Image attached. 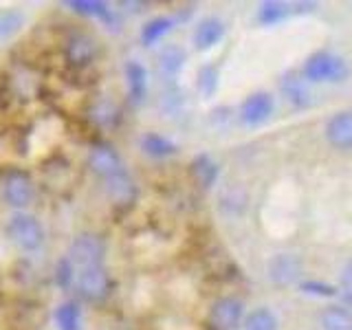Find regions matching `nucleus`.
<instances>
[{"instance_id": "1", "label": "nucleus", "mask_w": 352, "mask_h": 330, "mask_svg": "<svg viewBox=\"0 0 352 330\" xmlns=\"http://www.w3.org/2000/svg\"><path fill=\"white\" fill-rule=\"evenodd\" d=\"M88 168L104 183V190L115 205L126 207L130 203H135L137 198L135 179L130 176L128 168L113 146H108V143L95 146L91 154H88Z\"/></svg>"}, {"instance_id": "2", "label": "nucleus", "mask_w": 352, "mask_h": 330, "mask_svg": "<svg viewBox=\"0 0 352 330\" xmlns=\"http://www.w3.org/2000/svg\"><path fill=\"white\" fill-rule=\"evenodd\" d=\"M302 75L306 82H326V84H337V82H346L350 75V66L348 62L337 53L330 51H319L313 53L302 66Z\"/></svg>"}, {"instance_id": "3", "label": "nucleus", "mask_w": 352, "mask_h": 330, "mask_svg": "<svg viewBox=\"0 0 352 330\" xmlns=\"http://www.w3.org/2000/svg\"><path fill=\"white\" fill-rule=\"evenodd\" d=\"M66 258H69L75 267V273H80L84 269H93V267H104L106 242L95 234H82L71 242Z\"/></svg>"}, {"instance_id": "4", "label": "nucleus", "mask_w": 352, "mask_h": 330, "mask_svg": "<svg viewBox=\"0 0 352 330\" xmlns=\"http://www.w3.org/2000/svg\"><path fill=\"white\" fill-rule=\"evenodd\" d=\"M7 236L22 251H38L44 245V227L31 214H14L7 223Z\"/></svg>"}, {"instance_id": "5", "label": "nucleus", "mask_w": 352, "mask_h": 330, "mask_svg": "<svg viewBox=\"0 0 352 330\" xmlns=\"http://www.w3.org/2000/svg\"><path fill=\"white\" fill-rule=\"evenodd\" d=\"M245 324V304L240 297L227 295L214 302L209 311V326L214 330H238Z\"/></svg>"}, {"instance_id": "6", "label": "nucleus", "mask_w": 352, "mask_h": 330, "mask_svg": "<svg viewBox=\"0 0 352 330\" xmlns=\"http://www.w3.org/2000/svg\"><path fill=\"white\" fill-rule=\"evenodd\" d=\"M75 291L86 302H102L110 291V275L106 267H93L77 273Z\"/></svg>"}, {"instance_id": "7", "label": "nucleus", "mask_w": 352, "mask_h": 330, "mask_svg": "<svg viewBox=\"0 0 352 330\" xmlns=\"http://www.w3.org/2000/svg\"><path fill=\"white\" fill-rule=\"evenodd\" d=\"M269 280L278 286H291L302 278L304 262L295 253H275L269 260Z\"/></svg>"}, {"instance_id": "8", "label": "nucleus", "mask_w": 352, "mask_h": 330, "mask_svg": "<svg viewBox=\"0 0 352 330\" xmlns=\"http://www.w3.org/2000/svg\"><path fill=\"white\" fill-rule=\"evenodd\" d=\"M3 196L7 205L11 207L16 209L27 207L33 198V183L29 179V174L22 170H11L3 181Z\"/></svg>"}, {"instance_id": "9", "label": "nucleus", "mask_w": 352, "mask_h": 330, "mask_svg": "<svg viewBox=\"0 0 352 330\" xmlns=\"http://www.w3.org/2000/svg\"><path fill=\"white\" fill-rule=\"evenodd\" d=\"M275 110V99L267 91H256L251 93L240 106V119L247 126H260L264 124Z\"/></svg>"}, {"instance_id": "10", "label": "nucleus", "mask_w": 352, "mask_h": 330, "mask_svg": "<svg viewBox=\"0 0 352 330\" xmlns=\"http://www.w3.org/2000/svg\"><path fill=\"white\" fill-rule=\"evenodd\" d=\"M97 51L99 47L95 38L86 36V33H73V36L66 40V47H64L66 62L71 66H88L97 58Z\"/></svg>"}, {"instance_id": "11", "label": "nucleus", "mask_w": 352, "mask_h": 330, "mask_svg": "<svg viewBox=\"0 0 352 330\" xmlns=\"http://www.w3.org/2000/svg\"><path fill=\"white\" fill-rule=\"evenodd\" d=\"M326 139L337 150H352V110H341L328 119Z\"/></svg>"}, {"instance_id": "12", "label": "nucleus", "mask_w": 352, "mask_h": 330, "mask_svg": "<svg viewBox=\"0 0 352 330\" xmlns=\"http://www.w3.org/2000/svg\"><path fill=\"white\" fill-rule=\"evenodd\" d=\"M223 38H225V22L216 16H209L196 25L192 42L198 51H209V49H214Z\"/></svg>"}, {"instance_id": "13", "label": "nucleus", "mask_w": 352, "mask_h": 330, "mask_svg": "<svg viewBox=\"0 0 352 330\" xmlns=\"http://www.w3.org/2000/svg\"><path fill=\"white\" fill-rule=\"evenodd\" d=\"M280 91L295 108H308L313 102L308 82L304 80L302 73H286L280 80Z\"/></svg>"}, {"instance_id": "14", "label": "nucleus", "mask_w": 352, "mask_h": 330, "mask_svg": "<svg viewBox=\"0 0 352 330\" xmlns=\"http://www.w3.org/2000/svg\"><path fill=\"white\" fill-rule=\"evenodd\" d=\"M126 84L132 104H141L148 95V71L146 66L137 60H130L126 64Z\"/></svg>"}, {"instance_id": "15", "label": "nucleus", "mask_w": 352, "mask_h": 330, "mask_svg": "<svg viewBox=\"0 0 352 330\" xmlns=\"http://www.w3.org/2000/svg\"><path fill=\"white\" fill-rule=\"evenodd\" d=\"M141 150L152 159H168L179 152V146L168 137L157 135V132H148V135L141 137Z\"/></svg>"}, {"instance_id": "16", "label": "nucleus", "mask_w": 352, "mask_h": 330, "mask_svg": "<svg viewBox=\"0 0 352 330\" xmlns=\"http://www.w3.org/2000/svg\"><path fill=\"white\" fill-rule=\"evenodd\" d=\"M64 5L69 7V9H73L75 14L91 16V18H99V20L108 22V25H115L113 9H110L106 3H99V0H66Z\"/></svg>"}, {"instance_id": "17", "label": "nucleus", "mask_w": 352, "mask_h": 330, "mask_svg": "<svg viewBox=\"0 0 352 330\" xmlns=\"http://www.w3.org/2000/svg\"><path fill=\"white\" fill-rule=\"evenodd\" d=\"M174 25H176V20L170 16H157V18L148 20L141 29L143 47H152V44H157L161 38H165L174 29Z\"/></svg>"}, {"instance_id": "18", "label": "nucleus", "mask_w": 352, "mask_h": 330, "mask_svg": "<svg viewBox=\"0 0 352 330\" xmlns=\"http://www.w3.org/2000/svg\"><path fill=\"white\" fill-rule=\"evenodd\" d=\"M322 330H352V311L346 306H326L322 313Z\"/></svg>"}, {"instance_id": "19", "label": "nucleus", "mask_w": 352, "mask_h": 330, "mask_svg": "<svg viewBox=\"0 0 352 330\" xmlns=\"http://www.w3.org/2000/svg\"><path fill=\"white\" fill-rule=\"evenodd\" d=\"M55 326H58V330H84L80 304L71 300L55 308Z\"/></svg>"}, {"instance_id": "20", "label": "nucleus", "mask_w": 352, "mask_h": 330, "mask_svg": "<svg viewBox=\"0 0 352 330\" xmlns=\"http://www.w3.org/2000/svg\"><path fill=\"white\" fill-rule=\"evenodd\" d=\"M185 60H187V55L181 47L168 44V47H163V51L159 53V69L165 77H176L181 73Z\"/></svg>"}, {"instance_id": "21", "label": "nucleus", "mask_w": 352, "mask_h": 330, "mask_svg": "<svg viewBox=\"0 0 352 330\" xmlns=\"http://www.w3.org/2000/svg\"><path fill=\"white\" fill-rule=\"evenodd\" d=\"M242 330H280L278 315H275L267 306H258L245 317Z\"/></svg>"}, {"instance_id": "22", "label": "nucleus", "mask_w": 352, "mask_h": 330, "mask_svg": "<svg viewBox=\"0 0 352 330\" xmlns=\"http://www.w3.org/2000/svg\"><path fill=\"white\" fill-rule=\"evenodd\" d=\"M192 172H194V179L203 187H212L218 179V163L209 157V154H201V157L194 159Z\"/></svg>"}, {"instance_id": "23", "label": "nucleus", "mask_w": 352, "mask_h": 330, "mask_svg": "<svg viewBox=\"0 0 352 330\" xmlns=\"http://www.w3.org/2000/svg\"><path fill=\"white\" fill-rule=\"evenodd\" d=\"M291 14V7L278 3V0H271V3H262L258 9V20L260 25L264 27H273V25H280V22Z\"/></svg>"}, {"instance_id": "24", "label": "nucleus", "mask_w": 352, "mask_h": 330, "mask_svg": "<svg viewBox=\"0 0 352 330\" xmlns=\"http://www.w3.org/2000/svg\"><path fill=\"white\" fill-rule=\"evenodd\" d=\"M196 88L201 91L205 97H212L216 91H218V69L212 64L203 66L201 71H198V77H196Z\"/></svg>"}, {"instance_id": "25", "label": "nucleus", "mask_w": 352, "mask_h": 330, "mask_svg": "<svg viewBox=\"0 0 352 330\" xmlns=\"http://www.w3.org/2000/svg\"><path fill=\"white\" fill-rule=\"evenodd\" d=\"M75 278H77L75 267L71 264V260L64 256V258L58 262V267H55V282H58L60 289L71 291V289H75Z\"/></svg>"}, {"instance_id": "26", "label": "nucleus", "mask_w": 352, "mask_h": 330, "mask_svg": "<svg viewBox=\"0 0 352 330\" xmlns=\"http://www.w3.org/2000/svg\"><path fill=\"white\" fill-rule=\"evenodd\" d=\"M95 113H97L95 117H97L99 121H102V124H106V126H108V124H113V121L117 119V108H115L113 104H108V102H106V104H99V106L95 108Z\"/></svg>"}, {"instance_id": "27", "label": "nucleus", "mask_w": 352, "mask_h": 330, "mask_svg": "<svg viewBox=\"0 0 352 330\" xmlns=\"http://www.w3.org/2000/svg\"><path fill=\"white\" fill-rule=\"evenodd\" d=\"M302 289L306 293H313V295H337V291L333 289V286L319 284V282H306V284H302Z\"/></svg>"}, {"instance_id": "28", "label": "nucleus", "mask_w": 352, "mask_h": 330, "mask_svg": "<svg viewBox=\"0 0 352 330\" xmlns=\"http://www.w3.org/2000/svg\"><path fill=\"white\" fill-rule=\"evenodd\" d=\"M339 284L344 291H352V260L344 264V269H341V275H339Z\"/></svg>"}, {"instance_id": "29", "label": "nucleus", "mask_w": 352, "mask_h": 330, "mask_svg": "<svg viewBox=\"0 0 352 330\" xmlns=\"http://www.w3.org/2000/svg\"><path fill=\"white\" fill-rule=\"evenodd\" d=\"M341 300H344L346 308H352V291H341Z\"/></svg>"}, {"instance_id": "30", "label": "nucleus", "mask_w": 352, "mask_h": 330, "mask_svg": "<svg viewBox=\"0 0 352 330\" xmlns=\"http://www.w3.org/2000/svg\"><path fill=\"white\" fill-rule=\"evenodd\" d=\"M0 36H3V25H0Z\"/></svg>"}]
</instances>
